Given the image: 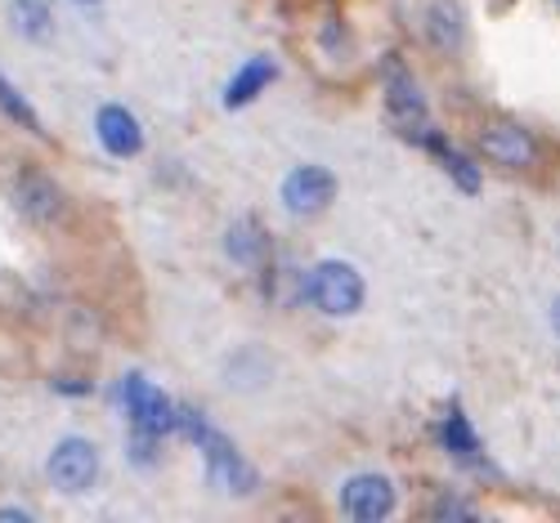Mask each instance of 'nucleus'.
<instances>
[{"label":"nucleus","instance_id":"nucleus-18","mask_svg":"<svg viewBox=\"0 0 560 523\" xmlns=\"http://www.w3.org/2000/svg\"><path fill=\"white\" fill-rule=\"evenodd\" d=\"M32 514L27 510H0V523H27Z\"/></svg>","mask_w":560,"mask_h":523},{"label":"nucleus","instance_id":"nucleus-4","mask_svg":"<svg viewBox=\"0 0 560 523\" xmlns=\"http://www.w3.org/2000/svg\"><path fill=\"white\" fill-rule=\"evenodd\" d=\"M45 474H50V484L59 492H68V497L95 488V479H100V448L90 439H63L50 452V461H45Z\"/></svg>","mask_w":560,"mask_h":523},{"label":"nucleus","instance_id":"nucleus-20","mask_svg":"<svg viewBox=\"0 0 560 523\" xmlns=\"http://www.w3.org/2000/svg\"><path fill=\"white\" fill-rule=\"evenodd\" d=\"M81 5H95V0H81Z\"/></svg>","mask_w":560,"mask_h":523},{"label":"nucleus","instance_id":"nucleus-1","mask_svg":"<svg viewBox=\"0 0 560 523\" xmlns=\"http://www.w3.org/2000/svg\"><path fill=\"white\" fill-rule=\"evenodd\" d=\"M175 430L189 435L194 448L207 456V479H211V488H220V492H238V497L256 488V469L243 461V452L233 448L220 430H211L202 412H184V407H179Z\"/></svg>","mask_w":560,"mask_h":523},{"label":"nucleus","instance_id":"nucleus-10","mask_svg":"<svg viewBox=\"0 0 560 523\" xmlns=\"http://www.w3.org/2000/svg\"><path fill=\"white\" fill-rule=\"evenodd\" d=\"M224 251L233 264L243 269H260L269 260V233L256 224V219H233L229 233H224Z\"/></svg>","mask_w":560,"mask_h":523},{"label":"nucleus","instance_id":"nucleus-17","mask_svg":"<svg viewBox=\"0 0 560 523\" xmlns=\"http://www.w3.org/2000/svg\"><path fill=\"white\" fill-rule=\"evenodd\" d=\"M431 514H435V519H471L476 510H471V506H462V501H453V497H440V501L431 506Z\"/></svg>","mask_w":560,"mask_h":523},{"label":"nucleus","instance_id":"nucleus-21","mask_svg":"<svg viewBox=\"0 0 560 523\" xmlns=\"http://www.w3.org/2000/svg\"><path fill=\"white\" fill-rule=\"evenodd\" d=\"M556 5H560V0H556Z\"/></svg>","mask_w":560,"mask_h":523},{"label":"nucleus","instance_id":"nucleus-9","mask_svg":"<svg viewBox=\"0 0 560 523\" xmlns=\"http://www.w3.org/2000/svg\"><path fill=\"white\" fill-rule=\"evenodd\" d=\"M95 134L108 157H139L144 153V126H139V117L121 104H104L100 117H95Z\"/></svg>","mask_w":560,"mask_h":523},{"label":"nucleus","instance_id":"nucleus-12","mask_svg":"<svg viewBox=\"0 0 560 523\" xmlns=\"http://www.w3.org/2000/svg\"><path fill=\"white\" fill-rule=\"evenodd\" d=\"M273 76H278V63H273V59H265V55L247 59V63L238 68V76L224 85V108H247L256 94H265V85H269Z\"/></svg>","mask_w":560,"mask_h":523},{"label":"nucleus","instance_id":"nucleus-7","mask_svg":"<svg viewBox=\"0 0 560 523\" xmlns=\"http://www.w3.org/2000/svg\"><path fill=\"white\" fill-rule=\"evenodd\" d=\"M14 206L23 219L32 224H59L63 219V193H59V183L50 175H40V170H23L14 179Z\"/></svg>","mask_w":560,"mask_h":523},{"label":"nucleus","instance_id":"nucleus-16","mask_svg":"<svg viewBox=\"0 0 560 523\" xmlns=\"http://www.w3.org/2000/svg\"><path fill=\"white\" fill-rule=\"evenodd\" d=\"M435 153H440L444 170L453 175V183L462 188V193H480V166H476L471 157H462V153H457V148H448V144H440Z\"/></svg>","mask_w":560,"mask_h":523},{"label":"nucleus","instance_id":"nucleus-14","mask_svg":"<svg viewBox=\"0 0 560 523\" xmlns=\"http://www.w3.org/2000/svg\"><path fill=\"white\" fill-rule=\"evenodd\" d=\"M10 23H14L19 36L45 40V36H50L55 14H50V5H45V0H14V5H10Z\"/></svg>","mask_w":560,"mask_h":523},{"label":"nucleus","instance_id":"nucleus-15","mask_svg":"<svg viewBox=\"0 0 560 523\" xmlns=\"http://www.w3.org/2000/svg\"><path fill=\"white\" fill-rule=\"evenodd\" d=\"M0 112H5L14 126L32 130V134H45V130H40V117L32 112V104L19 94V85H14V81H5V76H0Z\"/></svg>","mask_w":560,"mask_h":523},{"label":"nucleus","instance_id":"nucleus-5","mask_svg":"<svg viewBox=\"0 0 560 523\" xmlns=\"http://www.w3.org/2000/svg\"><path fill=\"white\" fill-rule=\"evenodd\" d=\"M341 510L354 523H382L395 514V484L386 474H354L341 488Z\"/></svg>","mask_w":560,"mask_h":523},{"label":"nucleus","instance_id":"nucleus-8","mask_svg":"<svg viewBox=\"0 0 560 523\" xmlns=\"http://www.w3.org/2000/svg\"><path fill=\"white\" fill-rule=\"evenodd\" d=\"M480 157L493 166H506V170H525L538 162V144L525 126H489L480 134Z\"/></svg>","mask_w":560,"mask_h":523},{"label":"nucleus","instance_id":"nucleus-6","mask_svg":"<svg viewBox=\"0 0 560 523\" xmlns=\"http://www.w3.org/2000/svg\"><path fill=\"white\" fill-rule=\"evenodd\" d=\"M337 198V175L328 166H296L283 179V206L292 215H318L328 211Z\"/></svg>","mask_w":560,"mask_h":523},{"label":"nucleus","instance_id":"nucleus-19","mask_svg":"<svg viewBox=\"0 0 560 523\" xmlns=\"http://www.w3.org/2000/svg\"><path fill=\"white\" fill-rule=\"evenodd\" d=\"M551 331H556V336H560V296L551 300Z\"/></svg>","mask_w":560,"mask_h":523},{"label":"nucleus","instance_id":"nucleus-3","mask_svg":"<svg viewBox=\"0 0 560 523\" xmlns=\"http://www.w3.org/2000/svg\"><path fill=\"white\" fill-rule=\"evenodd\" d=\"M130 425H135V435H144V439H166L175 430V420H179V407L153 385V380H144L139 371H130L121 380V390H117Z\"/></svg>","mask_w":560,"mask_h":523},{"label":"nucleus","instance_id":"nucleus-13","mask_svg":"<svg viewBox=\"0 0 560 523\" xmlns=\"http://www.w3.org/2000/svg\"><path fill=\"white\" fill-rule=\"evenodd\" d=\"M440 443H444V452L457 456L462 465H480V461H485L480 439L471 435V425H466V416H462L457 403H453V407L444 412V420H440Z\"/></svg>","mask_w":560,"mask_h":523},{"label":"nucleus","instance_id":"nucleus-11","mask_svg":"<svg viewBox=\"0 0 560 523\" xmlns=\"http://www.w3.org/2000/svg\"><path fill=\"white\" fill-rule=\"evenodd\" d=\"M427 36H431L435 50H462V40H466V10H462V0H431Z\"/></svg>","mask_w":560,"mask_h":523},{"label":"nucleus","instance_id":"nucleus-2","mask_svg":"<svg viewBox=\"0 0 560 523\" xmlns=\"http://www.w3.org/2000/svg\"><path fill=\"white\" fill-rule=\"evenodd\" d=\"M301 296L328 318H354L363 309V273L350 264V260H318L310 273H305V287Z\"/></svg>","mask_w":560,"mask_h":523}]
</instances>
